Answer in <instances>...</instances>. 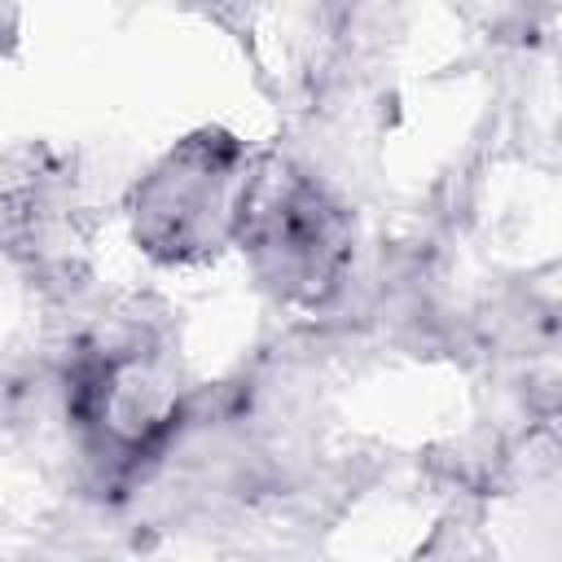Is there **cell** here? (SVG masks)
Segmentation results:
<instances>
[{
    "mask_svg": "<svg viewBox=\"0 0 562 562\" xmlns=\"http://www.w3.org/2000/svg\"><path fill=\"white\" fill-rule=\"evenodd\" d=\"M250 176L241 171V145L202 132L171 149L132 198L136 237L162 259H193L215 250L228 233L237 237Z\"/></svg>",
    "mask_w": 562,
    "mask_h": 562,
    "instance_id": "obj_1",
    "label": "cell"
},
{
    "mask_svg": "<svg viewBox=\"0 0 562 562\" xmlns=\"http://www.w3.org/2000/svg\"><path fill=\"white\" fill-rule=\"evenodd\" d=\"M237 237L255 255V268L285 299H325L351 259V220L325 189L303 176L246 189Z\"/></svg>",
    "mask_w": 562,
    "mask_h": 562,
    "instance_id": "obj_2",
    "label": "cell"
}]
</instances>
